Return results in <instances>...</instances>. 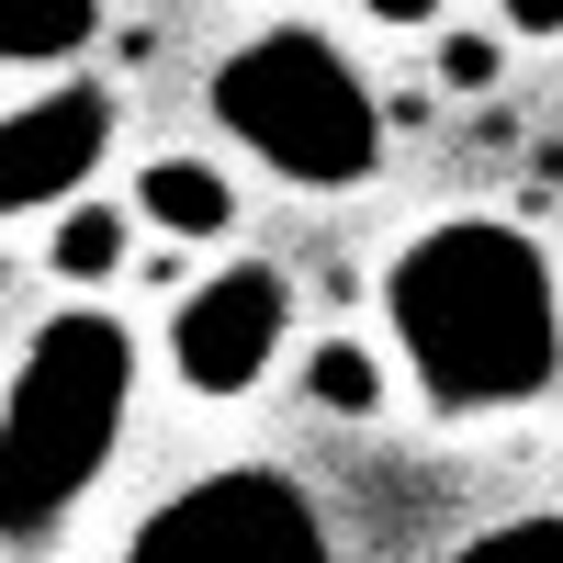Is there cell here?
<instances>
[{
    "mask_svg": "<svg viewBox=\"0 0 563 563\" xmlns=\"http://www.w3.org/2000/svg\"><path fill=\"white\" fill-rule=\"evenodd\" d=\"M395 350L440 417H519L563 384V282L530 225L440 214L384 271Z\"/></svg>",
    "mask_w": 563,
    "mask_h": 563,
    "instance_id": "6da1fadb",
    "label": "cell"
},
{
    "mask_svg": "<svg viewBox=\"0 0 563 563\" xmlns=\"http://www.w3.org/2000/svg\"><path fill=\"white\" fill-rule=\"evenodd\" d=\"M135 406V327L102 305L45 316L12 361V406H0V552L45 563L68 530V507L102 485Z\"/></svg>",
    "mask_w": 563,
    "mask_h": 563,
    "instance_id": "7a4b0ae2",
    "label": "cell"
},
{
    "mask_svg": "<svg viewBox=\"0 0 563 563\" xmlns=\"http://www.w3.org/2000/svg\"><path fill=\"white\" fill-rule=\"evenodd\" d=\"M214 124L238 135L260 169H282L294 192H350V180L384 169V102L372 79L339 57V34L316 23H271L238 57L214 68Z\"/></svg>",
    "mask_w": 563,
    "mask_h": 563,
    "instance_id": "3957f363",
    "label": "cell"
},
{
    "mask_svg": "<svg viewBox=\"0 0 563 563\" xmlns=\"http://www.w3.org/2000/svg\"><path fill=\"white\" fill-rule=\"evenodd\" d=\"M113 563H339V552H327L316 496L282 462H214L169 507H147Z\"/></svg>",
    "mask_w": 563,
    "mask_h": 563,
    "instance_id": "277c9868",
    "label": "cell"
},
{
    "mask_svg": "<svg viewBox=\"0 0 563 563\" xmlns=\"http://www.w3.org/2000/svg\"><path fill=\"white\" fill-rule=\"evenodd\" d=\"M282 327H294V282L271 260H225L214 282H192L169 305V372L192 395H249L282 361Z\"/></svg>",
    "mask_w": 563,
    "mask_h": 563,
    "instance_id": "5b68a950",
    "label": "cell"
},
{
    "mask_svg": "<svg viewBox=\"0 0 563 563\" xmlns=\"http://www.w3.org/2000/svg\"><path fill=\"white\" fill-rule=\"evenodd\" d=\"M113 147V90L102 79H68V90H34V102L0 113V214H57Z\"/></svg>",
    "mask_w": 563,
    "mask_h": 563,
    "instance_id": "8992f818",
    "label": "cell"
},
{
    "mask_svg": "<svg viewBox=\"0 0 563 563\" xmlns=\"http://www.w3.org/2000/svg\"><path fill=\"white\" fill-rule=\"evenodd\" d=\"M135 214L158 225V238H225V225H238V192H225V169L214 158H147L135 169Z\"/></svg>",
    "mask_w": 563,
    "mask_h": 563,
    "instance_id": "52a82bcc",
    "label": "cell"
},
{
    "mask_svg": "<svg viewBox=\"0 0 563 563\" xmlns=\"http://www.w3.org/2000/svg\"><path fill=\"white\" fill-rule=\"evenodd\" d=\"M305 395H316L327 417H372V406H384V361H372L361 339H327V350L305 361Z\"/></svg>",
    "mask_w": 563,
    "mask_h": 563,
    "instance_id": "ba28073f",
    "label": "cell"
},
{
    "mask_svg": "<svg viewBox=\"0 0 563 563\" xmlns=\"http://www.w3.org/2000/svg\"><path fill=\"white\" fill-rule=\"evenodd\" d=\"M45 271H57V282H113L124 271V214H102V203L68 214L57 238H45Z\"/></svg>",
    "mask_w": 563,
    "mask_h": 563,
    "instance_id": "9c48e42d",
    "label": "cell"
},
{
    "mask_svg": "<svg viewBox=\"0 0 563 563\" xmlns=\"http://www.w3.org/2000/svg\"><path fill=\"white\" fill-rule=\"evenodd\" d=\"M451 563H563V519L541 507V519H496V530H474Z\"/></svg>",
    "mask_w": 563,
    "mask_h": 563,
    "instance_id": "30bf717a",
    "label": "cell"
},
{
    "mask_svg": "<svg viewBox=\"0 0 563 563\" xmlns=\"http://www.w3.org/2000/svg\"><path fill=\"white\" fill-rule=\"evenodd\" d=\"M90 34H102V0H68V12H45V23L12 34V57H23V68H34V57H79Z\"/></svg>",
    "mask_w": 563,
    "mask_h": 563,
    "instance_id": "8fae6325",
    "label": "cell"
},
{
    "mask_svg": "<svg viewBox=\"0 0 563 563\" xmlns=\"http://www.w3.org/2000/svg\"><path fill=\"white\" fill-rule=\"evenodd\" d=\"M496 34H440V90H496Z\"/></svg>",
    "mask_w": 563,
    "mask_h": 563,
    "instance_id": "7c38bea8",
    "label": "cell"
},
{
    "mask_svg": "<svg viewBox=\"0 0 563 563\" xmlns=\"http://www.w3.org/2000/svg\"><path fill=\"white\" fill-rule=\"evenodd\" d=\"M507 34H563V0H519V12H507Z\"/></svg>",
    "mask_w": 563,
    "mask_h": 563,
    "instance_id": "4fadbf2b",
    "label": "cell"
}]
</instances>
